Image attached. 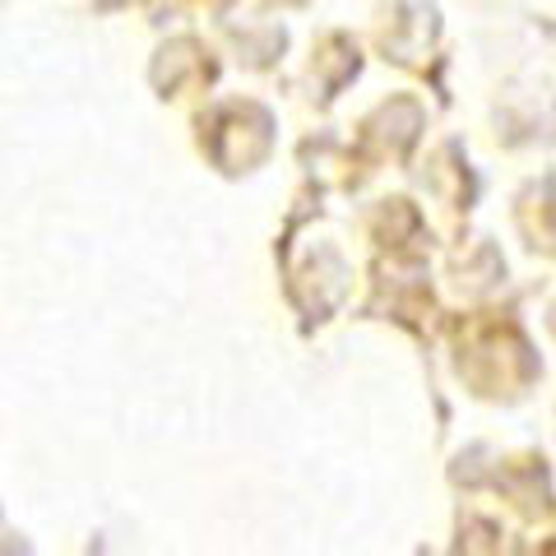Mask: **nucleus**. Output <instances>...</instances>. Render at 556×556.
<instances>
[]
</instances>
